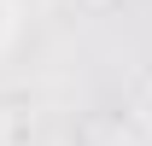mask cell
<instances>
[{
    "instance_id": "cell-1",
    "label": "cell",
    "mask_w": 152,
    "mask_h": 146,
    "mask_svg": "<svg viewBox=\"0 0 152 146\" xmlns=\"http://www.w3.org/2000/svg\"><path fill=\"white\" fill-rule=\"evenodd\" d=\"M6 29H12V12H6V0H0V41H6Z\"/></svg>"
}]
</instances>
